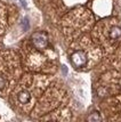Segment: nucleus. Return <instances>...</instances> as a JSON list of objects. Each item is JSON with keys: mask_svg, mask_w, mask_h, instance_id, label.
<instances>
[{"mask_svg": "<svg viewBox=\"0 0 121 122\" xmlns=\"http://www.w3.org/2000/svg\"><path fill=\"white\" fill-rule=\"evenodd\" d=\"M33 99V83L31 81H23L14 88L11 103L17 110H25L30 106Z\"/></svg>", "mask_w": 121, "mask_h": 122, "instance_id": "f03ea898", "label": "nucleus"}, {"mask_svg": "<svg viewBox=\"0 0 121 122\" xmlns=\"http://www.w3.org/2000/svg\"><path fill=\"white\" fill-rule=\"evenodd\" d=\"M7 22V11H6L5 5L0 4V32L5 26V23Z\"/></svg>", "mask_w": 121, "mask_h": 122, "instance_id": "423d86ee", "label": "nucleus"}, {"mask_svg": "<svg viewBox=\"0 0 121 122\" xmlns=\"http://www.w3.org/2000/svg\"><path fill=\"white\" fill-rule=\"evenodd\" d=\"M121 37V27L113 25L109 31V38L111 39V41H116L119 40Z\"/></svg>", "mask_w": 121, "mask_h": 122, "instance_id": "39448f33", "label": "nucleus"}, {"mask_svg": "<svg viewBox=\"0 0 121 122\" xmlns=\"http://www.w3.org/2000/svg\"><path fill=\"white\" fill-rule=\"evenodd\" d=\"M20 74V64L16 55L11 53L0 56V92L8 94L14 89L16 80Z\"/></svg>", "mask_w": 121, "mask_h": 122, "instance_id": "f257e3e1", "label": "nucleus"}, {"mask_svg": "<svg viewBox=\"0 0 121 122\" xmlns=\"http://www.w3.org/2000/svg\"><path fill=\"white\" fill-rule=\"evenodd\" d=\"M31 43L36 50H40V51L46 50L48 46H49V40H48L47 33L42 31L33 33L31 37Z\"/></svg>", "mask_w": 121, "mask_h": 122, "instance_id": "7ed1b4c3", "label": "nucleus"}, {"mask_svg": "<svg viewBox=\"0 0 121 122\" xmlns=\"http://www.w3.org/2000/svg\"><path fill=\"white\" fill-rule=\"evenodd\" d=\"M71 62L72 65L77 69L84 67L88 63V55L84 50H75L71 55Z\"/></svg>", "mask_w": 121, "mask_h": 122, "instance_id": "20e7f679", "label": "nucleus"}]
</instances>
